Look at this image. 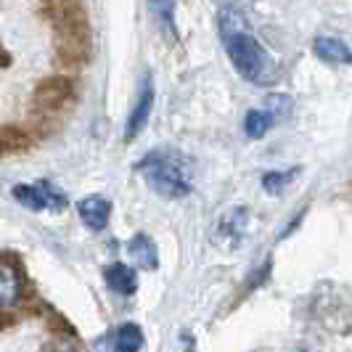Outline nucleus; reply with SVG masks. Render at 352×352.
<instances>
[{
    "mask_svg": "<svg viewBox=\"0 0 352 352\" xmlns=\"http://www.w3.org/2000/svg\"><path fill=\"white\" fill-rule=\"evenodd\" d=\"M270 122H273V117L267 111H260V109L247 111V117H244V133H247V138L260 141L265 133L270 130Z\"/></svg>",
    "mask_w": 352,
    "mask_h": 352,
    "instance_id": "12",
    "label": "nucleus"
},
{
    "mask_svg": "<svg viewBox=\"0 0 352 352\" xmlns=\"http://www.w3.org/2000/svg\"><path fill=\"white\" fill-rule=\"evenodd\" d=\"M316 53L329 64H352V48L339 37H318L313 43Z\"/></svg>",
    "mask_w": 352,
    "mask_h": 352,
    "instance_id": "9",
    "label": "nucleus"
},
{
    "mask_svg": "<svg viewBox=\"0 0 352 352\" xmlns=\"http://www.w3.org/2000/svg\"><path fill=\"white\" fill-rule=\"evenodd\" d=\"M148 8H151V14L157 19L159 30L164 32L167 37H177V30H175V0H148Z\"/></svg>",
    "mask_w": 352,
    "mask_h": 352,
    "instance_id": "11",
    "label": "nucleus"
},
{
    "mask_svg": "<svg viewBox=\"0 0 352 352\" xmlns=\"http://www.w3.org/2000/svg\"><path fill=\"white\" fill-rule=\"evenodd\" d=\"M14 199H16L21 207L37 212L45 210V207H53V210H64L67 207L64 191H58L48 180H40L35 186H16L14 188Z\"/></svg>",
    "mask_w": 352,
    "mask_h": 352,
    "instance_id": "3",
    "label": "nucleus"
},
{
    "mask_svg": "<svg viewBox=\"0 0 352 352\" xmlns=\"http://www.w3.org/2000/svg\"><path fill=\"white\" fill-rule=\"evenodd\" d=\"M21 294H24L21 270L6 260L3 267H0V305H3V310L16 307L19 302H21Z\"/></svg>",
    "mask_w": 352,
    "mask_h": 352,
    "instance_id": "5",
    "label": "nucleus"
},
{
    "mask_svg": "<svg viewBox=\"0 0 352 352\" xmlns=\"http://www.w3.org/2000/svg\"><path fill=\"white\" fill-rule=\"evenodd\" d=\"M138 173L146 177L148 188L162 199H183L191 194V175L175 154L154 151L138 164Z\"/></svg>",
    "mask_w": 352,
    "mask_h": 352,
    "instance_id": "2",
    "label": "nucleus"
},
{
    "mask_svg": "<svg viewBox=\"0 0 352 352\" xmlns=\"http://www.w3.org/2000/svg\"><path fill=\"white\" fill-rule=\"evenodd\" d=\"M64 98H72V85L64 77H53L37 88V101L43 106H58Z\"/></svg>",
    "mask_w": 352,
    "mask_h": 352,
    "instance_id": "10",
    "label": "nucleus"
},
{
    "mask_svg": "<svg viewBox=\"0 0 352 352\" xmlns=\"http://www.w3.org/2000/svg\"><path fill=\"white\" fill-rule=\"evenodd\" d=\"M77 210H80L82 223H85L90 230H104L106 226H109L111 204H109V199H104V196H98V194L85 196V199L77 204Z\"/></svg>",
    "mask_w": 352,
    "mask_h": 352,
    "instance_id": "6",
    "label": "nucleus"
},
{
    "mask_svg": "<svg viewBox=\"0 0 352 352\" xmlns=\"http://www.w3.org/2000/svg\"><path fill=\"white\" fill-rule=\"evenodd\" d=\"M273 120L276 117H283V114H289L292 111V101H289V96H281V93H276V96H267V109H265Z\"/></svg>",
    "mask_w": 352,
    "mask_h": 352,
    "instance_id": "15",
    "label": "nucleus"
},
{
    "mask_svg": "<svg viewBox=\"0 0 352 352\" xmlns=\"http://www.w3.org/2000/svg\"><path fill=\"white\" fill-rule=\"evenodd\" d=\"M300 170H283V173H265L263 175V188L270 196H281L283 188L292 183V177L297 175Z\"/></svg>",
    "mask_w": 352,
    "mask_h": 352,
    "instance_id": "14",
    "label": "nucleus"
},
{
    "mask_svg": "<svg viewBox=\"0 0 352 352\" xmlns=\"http://www.w3.org/2000/svg\"><path fill=\"white\" fill-rule=\"evenodd\" d=\"M143 347V331L135 323H124L117 329V352H138Z\"/></svg>",
    "mask_w": 352,
    "mask_h": 352,
    "instance_id": "13",
    "label": "nucleus"
},
{
    "mask_svg": "<svg viewBox=\"0 0 352 352\" xmlns=\"http://www.w3.org/2000/svg\"><path fill=\"white\" fill-rule=\"evenodd\" d=\"M217 27H220V40L228 51L233 67L244 80L254 82V85H270L278 80L276 58L260 45L257 37L252 35L249 24L239 11H233V8L220 11Z\"/></svg>",
    "mask_w": 352,
    "mask_h": 352,
    "instance_id": "1",
    "label": "nucleus"
},
{
    "mask_svg": "<svg viewBox=\"0 0 352 352\" xmlns=\"http://www.w3.org/2000/svg\"><path fill=\"white\" fill-rule=\"evenodd\" d=\"M151 109H154V82H151V74H146L141 82L138 101H135L130 117H127V124H124V141H135L141 135L148 117H151Z\"/></svg>",
    "mask_w": 352,
    "mask_h": 352,
    "instance_id": "4",
    "label": "nucleus"
},
{
    "mask_svg": "<svg viewBox=\"0 0 352 352\" xmlns=\"http://www.w3.org/2000/svg\"><path fill=\"white\" fill-rule=\"evenodd\" d=\"M104 278H106V283H109V289H111V292L124 294V297L135 294V289H138V276H135V270L124 263L109 265V267L104 270Z\"/></svg>",
    "mask_w": 352,
    "mask_h": 352,
    "instance_id": "7",
    "label": "nucleus"
},
{
    "mask_svg": "<svg viewBox=\"0 0 352 352\" xmlns=\"http://www.w3.org/2000/svg\"><path fill=\"white\" fill-rule=\"evenodd\" d=\"M130 257L135 260L138 267H146V270H157L159 267V252H157V244L146 236V233H135L133 239H130Z\"/></svg>",
    "mask_w": 352,
    "mask_h": 352,
    "instance_id": "8",
    "label": "nucleus"
}]
</instances>
